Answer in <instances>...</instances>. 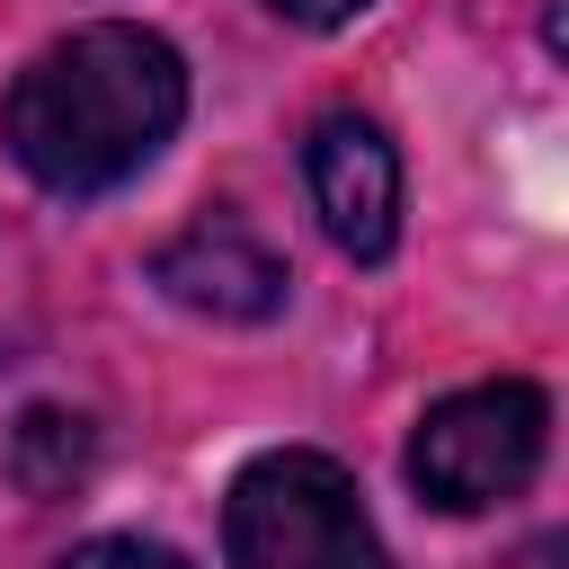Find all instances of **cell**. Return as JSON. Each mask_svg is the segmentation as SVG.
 I'll list each match as a JSON object with an SVG mask.
<instances>
[{
    "instance_id": "obj_3",
    "label": "cell",
    "mask_w": 569,
    "mask_h": 569,
    "mask_svg": "<svg viewBox=\"0 0 569 569\" xmlns=\"http://www.w3.org/2000/svg\"><path fill=\"white\" fill-rule=\"evenodd\" d=\"M542 445H551V400L533 382H471V391H445L418 436H409V480L427 507L445 516H480V507H507L533 489L542 471Z\"/></svg>"
},
{
    "instance_id": "obj_2",
    "label": "cell",
    "mask_w": 569,
    "mask_h": 569,
    "mask_svg": "<svg viewBox=\"0 0 569 569\" xmlns=\"http://www.w3.org/2000/svg\"><path fill=\"white\" fill-rule=\"evenodd\" d=\"M222 560L231 569H391L382 525L338 453L276 445L222 489Z\"/></svg>"
},
{
    "instance_id": "obj_7",
    "label": "cell",
    "mask_w": 569,
    "mask_h": 569,
    "mask_svg": "<svg viewBox=\"0 0 569 569\" xmlns=\"http://www.w3.org/2000/svg\"><path fill=\"white\" fill-rule=\"evenodd\" d=\"M62 569H196V560L151 542V533H89V542L62 551Z\"/></svg>"
},
{
    "instance_id": "obj_1",
    "label": "cell",
    "mask_w": 569,
    "mask_h": 569,
    "mask_svg": "<svg viewBox=\"0 0 569 569\" xmlns=\"http://www.w3.org/2000/svg\"><path fill=\"white\" fill-rule=\"evenodd\" d=\"M187 124V62L160 27L89 18L53 36L0 98V142L44 196H107L142 178Z\"/></svg>"
},
{
    "instance_id": "obj_5",
    "label": "cell",
    "mask_w": 569,
    "mask_h": 569,
    "mask_svg": "<svg viewBox=\"0 0 569 569\" xmlns=\"http://www.w3.org/2000/svg\"><path fill=\"white\" fill-rule=\"evenodd\" d=\"M151 284H160L178 311H196V320H231V329L276 320V311H284V293H293L284 258H276L249 222H231V213L187 222V231L151 258Z\"/></svg>"
},
{
    "instance_id": "obj_8",
    "label": "cell",
    "mask_w": 569,
    "mask_h": 569,
    "mask_svg": "<svg viewBox=\"0 0 569 569\" xmlns=\"http://www.w3.org/2000/svg\"><path fill=\"white\" fill-rule=\"evenodd\" d=\"M284 27H347V18H365L373 0H267Z\"/></svg>"
},
{
    "instance_id": "obj_6",
    "label": "cell",
    "mask_w": 569,
    "mask_h": 569,
    "mask_svg": "<svg viewBox=\"0 0 569 569\" xmlns=\"http://www.w3.org/2000/svg\"><path fill=\"white\" fill-rule=\"evenodd\" d=\"M98 471V427L62 400H36L18 427H9V480L27 498H71L80 480Z\"/></svg>"
},
{
    "instance_id": "obj_4",
    "label": "cell",
    "mask_w": 569,
    "mask_h": 569,
    "mask_svg": "<svg viewBox=\"0 0 569 569\" xmlns=\"http://www.w3.org/2000/svg\"><path fill=\"white\" fill-rule=\"evenodd\" d=\"M302 187H311V213L320 231L356 258V267H382L400 249V151L373 116L356 107H329L302 142Z\"/></svg>"
}]
</instances>
